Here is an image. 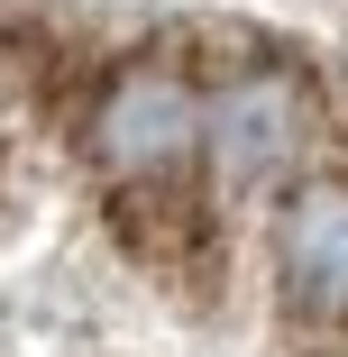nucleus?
I'll return each instance as SVG.
<instances>
[{
	"label": "nucleus",
	"instance_id": "1",
	"mask_svg": "<svg viewBox=\"0 0 348 357\" xmlns=\"http://www.w3.org/2000/svg\"><path fill=\"white\" fill-rule=\"evenodd\" d=\"M83 165L119 202H174L202 165V83L174 55H119L83 101Z\"/></svg>",
	"mask_w": 348,
	"mask_h": 357
},
{
	"label": "nucleus",
	"instance_id": "2",
	"mask_svg": "<svg viewBox=\"0 0 348 357\" xmlns=\"http://www.w3.org/2000/svg\"><path fill=\"white\" fill-rule=\"evenodd\" d=\"M312 147V83L294 64H239L202 92V156L220 192H275Z\"/></svg>",
	"mask_w": 348,
	"mask_h": 357
},
{
	"label": "nucleus",
	"instance_id": "3",
	"mask_svg": "<svg viewBox=\"0 0 348 357\" xmlns=\"http://www.w3.org/2000/svg\"><path fill=\"white\" fill-rule=\"evenodd\" d=\"M275 294L312 330L348 321V174H294L275 211Z\"/></svg>",
	"mask_w": 348,
	"mask_h": 357
},
{
	"label": "nucleus",
	"instance_id": "4",
	"mask_svg": "<svg viewBox=\"0 0 348 357\" xmlns=\"http://www.w3.org/2000/svg\"><path fill=\"white\" fill-rule=\"evenodd\" d=\"M28 101H37V55L0 37V137H10V128L28 119Z\"/></svg>",
	"mask_w": 348,
	"mask_h": 357
}]
</instances>
